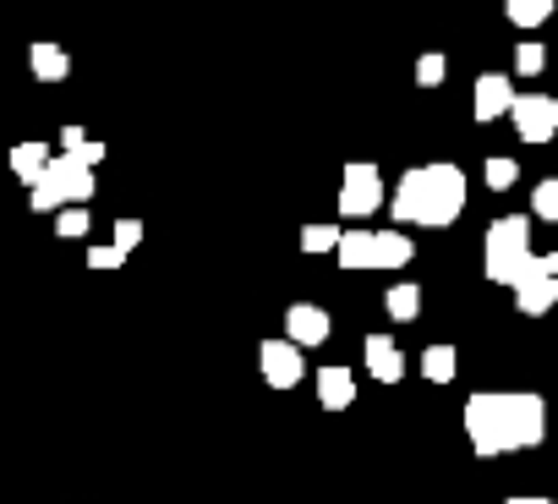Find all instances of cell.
Here are the masks:
<instances>
[{
	"label": "cell",
	"mask_w": 558,
	"mask_h": 504,
	"mask_svg": "<svg viewBox=\"0 0 558 504\" xmlns=\"http://www.w3.org/2000/svg\"><path fill=\"white\" fill-rule=\"evenodd\" d=\"M465 439L482 460L514 455V449H536L547 439V400L531 389H476L460 411Z\"/></svg>",
	"instance_id": "obj_1"
},
{
	"label": "cell",
	"mask_w": 558,
	"mask_h": 504,
	"mask_svg": "<svg viewBox=\"0 0 558 504\" xmlns=\"http://www.w3.org/2000/svg\"><path fill=\"white\" fill-rule=\"evenodd\" d=\"M465 214V170L454 165H416L395 187V225L444 230Z\"/></svg>",
	"instance_id": "obj_2"
},
{
	"label": "cell",
	"mask_w": 558,
	"mask_h": 504,
	"mask_svg": "<svg viewBox=\"0 0 558 504\" xmlns=\"http://www.w3.org/2000/svg\"><path fill=\"white\" fill-rule=\"evenodd\" d=\"M482 275L493 286H525L531 275H547L542 259L531 252V219L525 214H504L487 225V241H482Z\"/></svg>",
	"instance_id": "obj_3"
},
{
	"label": "cell",
	"mask_w": 558,
	"mask_h": 504,
	"mask_svg": "<svg viewBox=\"0 0 558 504\" xmlns=\"http://www.w3.org/2000/svg\"><path fill=\"white\" fill-rule=\"evenodd\" d=\"M99 192V176H94V159L77 154V148H61L45 170V181L34 187V214H61L72 203H94Z\"/></svg>",
	"instance_id": "obj_4"
},
{
	"label": "cell",
	"mask_w": 558,
	"mask_h": 504,
	"mask_svg": "<svg viewBox=\"0 0 558 504\" xmlns=\"http://www.w3.org/2000/svg\"><path fill=\"white\" fill-rule=\"evenodd\" d=\"M345 219H367V214H378L384 208V176H378V165H367V159H356V165H345V181H340V203H335Z\"/></svg>",
	"instance_id": "obj_5"
},
{
	"label": "cell",
	"mask_w": 558,
	"mask_h": 504,
	"mask_svg": "<svg viewBox=\"0 0 558 504\" xmlns=\"http://www.w3.org/2000/svg\"><path fill=\"white\" fill-rule=\"evenodd\" d=\"M257 373H263L268 389H296L307 379V357H302V346L291 335L286 340H263L257 346Z\"/></svg>",
	"instance_id": "obj_6"
},
{
	"label": "cell",
	"mask_w": 558,
	"mask_h": 504,
	"mask_svg": "<svg viewBox=\"0 0 558 504\" xmlns=\"http://www.w3.org/2000/svg\"><path fill=\"white\" fill-rule=\"evenodd\" d=\"M509 121H514V132L525 143H553L558 137V99L553 94H520Z\"/></svg>",
	"instance_id": "obj_7"
},
{
	"label": "cell",
	"mask_w": 558,
	"mask_h": 504,
	"mask_svg": "<svg viewBox=\"0 0 558 504\" xmlns=\"http://www.w3.org/2000/svg\"><path fill=\"white\" fill-rule=\"evenodd\" d=\"M286 335H291L302 351H313V346H324V340L335 335V324H329V313H324L318 302H296V308H286Z\"/></svg>",
	"instance_id": "obj_8"
},
{
	"label": "cell",
	"mask_w": 558,
	"mask_h": 504,
	"mask_svg": "<svg viewBox=\"0 0 558 504\" xmlns=\"http://www.w3.org/2000/svg\"><path fill=\"white\" fill-rule=\"evenodd\" d=\"M514 83L504 77V72H487V77H476V99H471V110H476V121L487 127V121H498V116H509L514 110Z\"/></svg>",
	"instance_id": "obj_9"
},
{
	"label": "cell",
	"mask_w": 558,
	"mask_h": 504,
	"mask_svg": "<svg viewBox=\"0 0 558 504\" xmlns=\"http://www.w3.org/2000/svg\"><path fill=\"white\" fill-rule=\"evenodd\" d=\"M362 357H367V373H373L378 384H400V379H405V351H400L389 335H367V340H362Z\"/></svg>",
	"instance_id": "obj_10"
},
{
	"label": "cell",
	"mask_w": 558,
	"mask_h": 504,
	"mask_svg": "<svg viewBox=\"0 0 558 504\" xmlns=\"http://www.w3.org/2000/svg\"><path fill=\"white\" fill-rule=\"evenodd\" d=\"M318 406L324 411H351L356 406V373L340 368V362L318 368Z\"/></svg>",
	"instance_id": "obj_11"
},
{
	"label": "cell",
	"mask_w": 558,
	"mask_h": 504,
	"mask_svg": "<svg viewBox=\"0 0 558 504\" xmlns=\"http://www.w3.org/2000/svg\"><path fill=\"white\" fill-rule=\"evenodd\" d=\"M553 302H558V275H531L525 286H514V308H520L525 319L553 313Z\"/></svg>",
	"instance_id": "obj_12"
},
{
	"label": "cell",
	"mask_w": 558,
	"mask_h": 504,
	"mask_svg": "<svg viewBox=\"0 0 558 504\" xmlns=\"http://www.w3.org/2000/svg\"><path fill=\"white\" fill-rule=\"evenodd\" d=\"M28 67H34V77H45V83H66V77H72V56H66L61 45H50V39H39V45L28 50Z\"/></svg>",
	"instance_id": "obj_13"
},
{
	"label": "cell",
	"mask_w": 558,
	"mask_h": 504,
	"mask_svg": "<svg viewBox=\"0 0 558 504\" xmlns=\"http://www.w3.org/2000/svg\"><path fill=\"white\" fill-rule=\"evenodd\" d=\"M50 159H56V154H50L45 143H17V148H12V176H17L23 187H39L45 170H50Z\"/></svg>",
	"instance_id": "obj_14"
},
{
	"label": "cell",
	"mask_w": 558,
	"mask_h": 504,
	"mask_svg": "<svg viewBox=\"0 0 558 504\" xmlns=\"http://www.w3.org/2000/svg\"><path fill=\"white\" fill-rule=\"evenodd\" d=\"M340 264L345 269H378V230H345Z\"/></svg>",
	"instance_id": "obj_15"
},
{
	"label": "cell",
	"mask_w": 558,
	"mask_h": 504,
	"mask_svg": "<svg viewBox=\"0 0 558 504\" xmlns=\"http://www.w3.org/2000/svg\"><path fill=\"white\" fill-rule=\"evenodd\" d=\"M416 259V241L395 225V230H378V269H405Z\"/></svg>",
	"instance_id": "obj_16"
},
{
	"label": "cell",
	"mask_w": 558,
	"mask_h": 504,
	"mask_svg": "<svg viewBox=\"0 0 558 504\" xmlns=\"http://www.w3.org/2000/svg\"><path fill=\"white\" fill-rule=\"evenodd\" d=\"M384 308H389V319H395V324H416V319H422V286H411V280L389 286Z\"/></svg>",
	"instance_id": "obj_17"
},
{
	"label": "cell",
	"mask_w": 558,
	"mask_h": 504,
	"mask_svg": "<svg viewBox=\"0 0 558 504\" xmlns=\"http://www.w3.org/2000/svg\"><path fill=\"white\" fill-rule=\"evenodd\" d=\"M553 7H558V0H504V17H509L520 34H531V28H542V23L553 17Z\"/></svg>",
	"instance_id": "obj_18"
},
{
	"label": "cell",
	"mask_w": 558,
	"mask_h": 504,
	"mask_svg": "<svg viewBox=\"0 0 558 504\" xmlns=\"http://www.w3.org/2000/svg\"><path fill=\"white\" fill-rule=\"evenodd\" d=\"M454 373H460L454 346H427V351H422V379H427V384H449Z\"/></svg>",
	"instance_id": "obj_19"
},
{
	"label": "cell",
	"mask_w": 558,
	"mask_h": 504,
	"mask_svg": "<svg viewBox=\"0 0 558 504\" xmlns=\"http://www.w3.org/2000/svg\"><path fill=\"white\" fill-rule=\"evenodd\" d=\"M88 225H94L88 203H72V208H61V214H56V236H61V241H77V236H88Z\"/></svg>",
	"instance_id": "obj_20"
},
{
	"label": "cell",
	"mask_w": 558,
	"mask_h": 504,
	"mask_svg": "<svg viewBox=\"0 0 558 504\" xmlns=\"http://www.w3.org/2000/svg\"><path fill=\"white\" fill-rule=\"evenodd\" d=\"M482 176H487V187H493V192H509V187L520 181V165H514L509 154H493V159L482 165Z\"/></svg>",
	"instance_id": "obj_21"
},
{
	"label": "cell",
	"mask_w": 558,
	"mask_h": 504,
	"mask_svg": "<svg viewBox=\"0 0 558 504\" xmlns=\"http://www.w3.org/2000/svg\"><path fill=\"white\" fill-rule=\"evenodd\" d=\"M340 241H345L340 225H307L302 230V252H340Z\"/></svg>",
	"instance_id": "obj_22"
},
{
	"label": "cell",
	"mask_w": 558,
	"mask_h": 504,
	"mask_svg": "<svg viewBox=\"0 0 558 504\" xmlns=\"http://www.w3.org/2000/svg\"><path fill=\"white\" fill-rule=\"evenodd\" d=\"M531 214L547 219V225H558V176L536 181V192H531Z\"/></svg>",
	"instance_id": "obj_23"
},
{
	"label": "cell",
	"mask_w": 558,
	"mask_h": 504,
	"mask_svg": "<svg viewBox=\"0 0 558 504\" xmlns=\"http://www.w3.org/2000/svg\"><path fill=\"white\" fill-rule=\"evenodd\" d=\"M444 77H449V61L444 56H416V88H444Z\"/></svg>",
	"instance_id": "obj_24"
},
{
	"label": "cell",
	"mask_w": 558,
	"mask_h": 504,
	"mask_svg": "<svg viewBox=\"0 0 558 504\" xmlns=\"http://www.w3.org/2000/svg\"><path fill=\"white\" fill-rule=\"evenodd\" d=\"M542 67H547V50H542L536 39H525V45L514 50V72H520V77H542Z\"/></svg>",
	"instance_id": "obj_25"
},
{
	"label": "cell",
	"mask_w": 558,
	"mask_h": 504,
	"mask_svg": "<svg viewBox=\"0 0 558 504\" xmlns=\"http://www.w3.org/2000/svg\"><path fill=\"white\" fill-rule=\"evenodd\" d=\"M132 259V252H121L116 241H105V247H88V269H121Z\"/></svg>",
	"instance_id": "obj_26"
},
{
	"label": "cell",
	"mask_w": 558,
	"mask_h": 504,
	"mask_svg": "<svg viewBox=\"0 0 558 504\" xmlns=\"http://www.w3.org/2000/svg\"><path fill=\"white\" fill-rule=\"evenodd\" d=\"M116 247H121V252H137V247H143V219H132V214L116 219Z\"/></svg>",
	"instance_id": "obj_27"
},
{
	"label": "cell",
	"mask_w": 558,
	"mask_h": 504,
	"mask_svg": "<svg viewBox=\"0 0 558 504\" xmlns=\"http://www.w3.org/2000/svg\"><path fill=\"white\" fill-rule=\"evenodd\" d=\"M88 137H83V127H61V148H83Z\"/></svg>",
	"instance_id": "obj_28"
},
{
	"label": "cell",
	"mask_w": 558,
	"mask_h": 504,
	"mask_svg": "<svg viewBox=\"0 0 558 504\" xmlns=\"http://www.w3.org/2000/svg\"><path fill=\"white\" fill-rule=\"evenodd\" d=\"M509 504H553V499H542V493H514Z\"/></svg>",
	"instance_id": "obj_29"
},
{
	"label": "cell",
	"mask_w": 558,
	"mask_h": 504,
	"mask_svg": "<svg viewBox=\"0 0 558 504\" xmlns=\"http://www.w3.org/2000/svg\"><path fill=\"white\" fill-rule=\"evenodd\" d=\"M542 269H547V275H558V252H547V259H542Z\"/></svg>",
	"instance_id": "obj_30"
},
{
	"label": "cell",
	"mask_w": 558,
	"mask_h": 504,
	"mask_svg": "<svg viewBox=\"0 0 558 504\" xmlns=\"http://www.w3.org/2000/svg\"><path fill=\"white\" fill-rule=\"evenodd\" d=\"M553 504H558V499H553Z\"/></svg>",
	"instance_id": "obj_31"
}]
</instances>
